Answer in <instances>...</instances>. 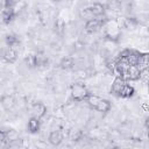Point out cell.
Returning <instances> with one entry per match:
<instances>
[{"instance_id":"cell-1","label":"cell","mask_w":149,"mask_h":149,"mask_svg":"<svg viewBox=\"0 0 149 149\" xmlns=\"http://www.w3.org/2000/svg\"><path fill=\"white\" fill-rule=\"evenodd\" d=\"M91 92L88 91V88L83 84V83H74L71 88H70V95H71V100L74 102H81L85 101V99L87 98V95Z\"/></svg>"},{"instance_id":"cell-2","label":"cell","mask_w":149,"mask_h":149,"mask_svg":"<svg viewBox=\"0 0 149 149\" xmlns=\"http://www.w3.org/2000/svg\"><path fill=\"white\" fill-rule=\"evenodd\" d=\"M101 26H102V21H100V20H98L95 17H92L90 20H86L84 28H85V31L87 34H93V33L98 31Z\"/></svg>"},{"instance_id":"cell-3","label":"cell","mask_w":149,"mask_h":149,"mask_svg":"<svg viewBox=\"0 0 149 149\" xmlns=\"http://www.w3.org/2000/svg\"><path fill=\"white\" fill-rule=\"evenodd\" d=\"M0 104L5 111H10L15 106V98L12 94H3L0 97Z\"/></svg>"},{"instance_id":"cell-4","label":"cell","mask_w":149,"mask_h":149,"mask_svg":"<svg viewBox=\"0 0 149 149\" xmlns=\"http://www.w3.org/2000/svg\"><path fill=\"white\" fill-rule=\"evenodd\" d=\"M40 128H41V119L36 118V116H31L29 120H28V123H27V130L30 133V134H36L40 132Z\"/></svg>"},{"instance_id":"cell-5","label":"cell","mask_w":149,"mask_h":149,"mask_svg":"<svg viewBox=\"0 0 149 149\" xmlns=\"http://www.w3.org/2000/svg\"><path fill=\"white\" fill-rule=\"evenodd\" d=\"M2 59L8 63V64H13L16 62L17 59V52L14 48H7L5 51H2Z\"/></svg>"},{"instance_id":"cell-6","label":"cell","mask_w":149,"mask_h":149,"mask_svg":"<svg viewBox=\"0 0 149 149\" xmlns=\"http://www.w3.org/2000/svg\"><path fill=\"white\" fill-rule=\"evenodd\" d=\"M31 112H33L34 116H36L38 119H42L47 114V106L43 102H35L31 107Z\"/></svg>"},{"instance_id":"cell-7","label":"cell","mask_w":149,"mask_h":149,"mask_svg":"<svg viewBox=\"0 0 149 149\" xmlns=\"http://www.w3.org/2000/svg\"><path fill=\"white\" fill-rule=\"evenodd\" d=\"M134 94H135V88H134L132 85L125 83L123 86L121 87V90H120L118 97L123 98V99H129V98H132Z\"/></svg>"},{"instance_id":"cell-8","label":"cell","mask_w":149,"mask_h":149,"mask_svg":"<svg viewBox=\"0 0 149 149\" xmlns=\"http://www.w3.org/2000/svg\"><path fill=\"white\" fill-rule=\"evenodd\" d=\"M1 16H2V22H3L5 24H9V23L13 22V20L15 19L16 13H15V10L13 9V7H8V8L2 9Z\"/></svg>"},{"instance_id":"cell-9","label":"cell","mask_w":149,"mask_h":149,"mask_svg":"<svg viewBox=\"0 0 149 149\" xmlns=\"http://www.w3.org/2000/svg\"><path fill=\"white\" fill-rule=\"evenodd\" d=\"M111 108H112V102H111L109 100H107V99H101V98H100V100L98 101L97 106L94 107L95 111H98V112H100V113H104V114L108 113V112L111 111Z\"/></svg>"},{"instance_id":"cell-10","label":"cell","mask_w":149,"mask_h":149,"mask_svg":"<svg viewBox=\"0 0 149 149\" xmlns=\"http://www.w3.org/2000/svg\"><path fill=\"white\" fill-rule=\"evenodd\" d=\"M48 141H49V143H50L51 146H54V147H58V146L63 142V135L61 134V132H58V130H54V132H51V133L49 134V136H48Z\"/></svg>"},{"instance_id":"cell-11","label":"cell","mask_w":149,"mask_h":149,"mask_svg":"<svg viewBox=\"0 0 149 149\" xmlns=\"http://www.w3.org/2000/svg\"><path fill=\"white\" fill-rule=\"evenodd\" d=\"M125 83H127V81H126L125 79H122L120 76H118V77L114 79L113 84H112V87H111V94H114V95L118 97V94H119V92H120V90H121V87L123 86Z\"/></svg>"},{"instance_id":"cell-12","label":"cell","mask_w":149,"mask_h":149,"mask_svg":"<svg viewBox=\"0 0 149 149\" xmlns=\"http://www.w3.org/2000/svg\"><path fill=\"white\" fill-rule=\"evenodd\" d=\"M90 10H91V13L93 14V16H101V15H104L105 14V6L101 3V2H93L92 5H91V7H90Z\"/></svg>"},{"instance_id":"cell-13","label":"cell","mask_w":149,"mask_h":149,"mask_svg":"<svg viewBox=\"0 0 149 149\" xmlns=\"http://www.w3.org/2000/svg\"><path fill=\"white\" fill-rule=\"evenodd\" d=\"M5 42H6V45L8 48H14L15 45L20 44V38L15 34H8L5 38Z\"/></svg>"},{"instance_id":"cell-14","label":"cell","mask_w":149,"mask_h":149,"mask_svg":"<svg viewBox=\"0 0 149 149\" xmlns=\"http://www.w3.org/2000/svg\"><path fill=\"white\" fill-rule=\"evenodd\" d=\"M59 66L62 70H71L74 66V61L72 57H63L59 62Z\"/></svg>"},{"instance_id":"cell-15","label":"cell","mask_w":149,"mask_h":149,"mask_svg":"<svg viewBox=\"0 0 149 149\" xmlns=\"http://www.w3.org/2000/svg\"><path fill=\"white\" fill-rule=\"evenodd\" d=\"M139 24V21L136 20V17H126L123 20V27L126 29H129V30H133L137 27Z\"/></svg>"},{"instance_id":"cell-16","label":"cell","mask_w":149,"mask_h":149,"mask_svg":"<svg viewBox=\"0 0 149 149\" xmlns=\"http://www.w3.org/2000/svg\"><path fill=\"white\" fill-rule=\"evenodd\" d=\"M16 140H19V133L13 128L7 129L6 130V142L5 143L8 144V143H10L13 141H16Z\"/></svg>"},{"instance_id":"cell-17","label":"cell","mask_w":149,"mask_h":149,"mask_svg":"<svg viewBox=\"0 0 149 149\" xmlns=\"http://www.w3.org/2000/svg\"><path fill=\"white\" fill-rule=\"evenodd\" d=\"M48 63V57L42 55V54H36L34 55V64L35 66H44Z\"/></svg>"},{"instance_id":"cell-18","label":"cell","mask_w":149,"mask_h":149,"mask_svg":"<svg viewBox=\"0 0 149 149\" xmlns=\"http://www.w3.org/2000/svg\"><path fill=\"white\" fill-rule=\"evenodd\" d=\"M99 100H100V97H98V95H95V94H92V93H90V94L87 95V98L85 99V101L87 102V105H88L90 107H92L93 109H94V107L97 106V104H98Z\"/></svg>"},{"instance_id":"cell-19","label":"cell","mask_w":149,"mask_h":149,"mask_svg":"<svg viewBox=\"0 0 149 149\" xmlns=\"http://www.w3.org/2000/svg\"><path fill=\"white\" fill-rule=\"evenodd\" d=\"M70 139L73 142H79L83 139V132L80 129H72L70 133Z\"/></svg>"},{"instance_id":"cell-20","label":"cell","mask_w":149,"mask_h":149,"mask_svg":"<svg viewBox=\"0 0 149 149\" xmlns=\"http://www.w3.org/2000/svg\"><path fill=\"white\" fill-rule=\"evenodd\" d=\"M148 76H149V74H148V66L140 69V80L147 83V81H148Z\"/></svg>"},{"instance_id":"cell-21","label":"cell","mask_w":149,"mask_h":149,"mask_svg":"<svg viewBox=\"0 0 149 149\" xmlns=\"http://www.w3.org/2000/svg\"><path fill=\"white\" fill-rule=\"evenodd\" d=\"M81 16H84V19L85 20H90V19H92V17H94L93 16V14L91 13V10H90V7L88 8H85L83 12H81V14H80Z\"/></svg>"},{"instance_id":"cell-22","label":"cell","mask_w":149,"mask_h":149,"mask_svg":"<svg viewBox=\"0 0 149 149\" xmlns=\"http://www.w3.org/2000/svg\"><path fill=\"white\" fill-rule=\"evenodd\" d=\"M8 7H12V1L10 0H0V8L5 9V8H8Z\"/></svg>"},{"instance_id":"cell-23","label":"cell","mask_w":149,"mask_h":149,"mask_svg":"<svg viewBox=\"0 0 149 149\" xmlns=\"http://www.w3.org/2000/svg\"><path fill=\"white\" fill-rule=\"evenodd\" d=\"M6 142V130L0 129V144Z\"/></svg>"},{"instance_id":"cell-24","label":"cell","mask_w":149,"mask_h":149,"mask_svg":"<svg viewBox=\"0 0 149 149\" xmlns=\"http://www.w3.org/2000/svg\"><path fill=\"white\" fill-rule=\"evenodd\" d=\"M12 1V6L14 5V3H17V2H20V1H22V0H10Z\"/></svg>"},{"instance_id":"cell-25","label":"cell","mask_w":149,"mask_h":149,"mask_svg":"<svg viewBox=\"0 0 149 149\" xmlns=\"http://www.w3.org/2000/svg\"><path fill=\"white\" fill-rule=\"evenodd\" d=\"M1 58H2V50L0 49V59H1Z\"/></svg>"},{"instance_id":"cell-26","label":"cell","mask_w":149,"mask_h":149,"mask_svg":"<svg viewBox=\"0 0 149 149\" xmlns=\"http://www.w3.org/2000/svg\"><path fill=\"white\" fill-rule=\"evenodd\" d=\"M51 1H54V2H58L59 0H51Z\"/></svg>"}]
</instances>
